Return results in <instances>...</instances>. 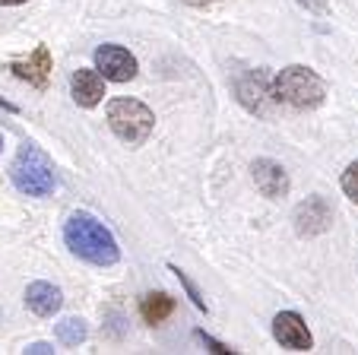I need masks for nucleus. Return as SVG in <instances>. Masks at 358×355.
Returning a JSON list of instances; mask_svg holds the SVG:
<instances>
[{"instance_id": "f257e3e1", "label": "nucleus", "mask_w": 358, "mask_h": 355, "mask_svg": "<svg viewBox=\"0 0 358 355\" xmlns=\"http://www.w3.org/2000/svg\"><path fill=\"white\" fill-rule=\"evenodd\" d=\"M64 242L80 260L95 263V267H115L121 260L117 238L105 222H99L92 213H73L64 222Z\"/></svg>"}, {"instance_id": "f03ea898", "label": "nucleus", "mask_w": 358, "mask_h": 355, "mask_svg": "<svg viewBox=\"0 0 358 355\" xmlns=\"http://www.w3.org/2000/svg\"><path fill=\"white\" fill-rule=\"evenodd\" d=\"M273 89H276V99L285 102L292 108H317L324 105L327 99V86L311 67L304 64H292V67H282L276 76H273Z\"/></svg>"}, {"instance_id": "7ed1b4c3", "label": "nucleus", "mask_w": 358, "mask_h": 355, "mask_svg": "<svg viewBox=\"0 0 358 355\" xmlns=\"http://www.w3.org/2000/svg\"><path fill=\"white\" fill-rule=\"evenodd\" d=\"M10 178H13L16 190L29 197H48L55 190V162L48 159L38 146L26 143L20 146L13 165H10Z\"/></svg>"}, {"instance_id": "20e7f679", "label": "nucleus", "mask_w": 358, "mask_h": 355, "mask_svg": "<svg viewBox=\"0 0 358 355\" xmlns=\"http://www.w3.org/2000/svg\"><path fill=\"white\" fill-rule=\"evenodd\" d=\"M108 127L130 146H140L149 140L156 127V114L136 99H115L108 102Z\"/></svg>"}, {"instance_id": "39448f33", "label": "nucleus", "mask_w": 358, "mask_h": 355, "mask_svg": "<svg viewBox=\"0 0 358 355\" xmlns=\"http://www.w3.org/2000/svg\"><path fill=\"white\" fill-rule=\"evenodd\" d=\"M235 92H238V102H241L250 114H257V118H273V114H276L279 99H276V89H273L270 70L257 67V70H250V74L238 76Z\"/></svg>"}, {"instance_id": "423d86ee", "label": "nucleus", "mask_w": 358, "mask_h": 355, "mask_svg": "<svg viewBox=\"0 0 358 355\" xmlns=\"http://www.w3.org/2000/svg\"><path fill=\"white\" fill-rule=\"evenodd\" d=\"M295 232L301 238H314V235H324L327 228L333 225V207L324 200V197H308L295 207Z\"/></svg>"}, {"instance_id": "0eeeda50", "label": "nucleus", "mask_w": 358, "mask_h": 355, "mask_svg": "<svg viewBox=\"0 0 358 355\" xmlns=\"http://www.w3.org/2000/svg\"><path fill=\"white\" fill-rule=\"evenodd\" d=\"M273 336L282 349H292V352H311L314 349V336L308 330L301 314L295 311H282V314L273 317Z\"/></svg>"}, {"instance_id": "6e6552de", "label": "nucleus", "mask_w": 358, "mask_h": 355, "mask_svg": "<svg viewBox=\"0 0 358 355\" xmlns=\"http://www.w3.org/2000/svg\"><path fill=\"white\" fill-rule=\"evenodd\" d=\"M95 67L108 83H127L136 76V57L121 45H99L95 48Z\"/></svg>"}, {"instance_id": "1a4fd4ad", "label": "nucleus", "mask_w": 358, "mask_h": 355, "mask_svg": "<svg viewBox=\"0 0 358 355\" xmlns=\"http://www.w3.org/2000/svg\"><path fill=\"white\" fill-rule=\"evenodd\" d=\"M51 70H55V61H51V48L48 45L35 48L29 61H13L10 64V74L20 76V80H26L29 86H35V89H48Z\"/></svg>"}, {"instance_id": "9d476101", "label": "nucleus", "mask_w": 358, "mask_h": 355, "mask_svg": "<svg viewBox=\"0 0 358 355\" xmlns=\"http://www.w3.org/2000/svg\"><path fill=\"white\" fill-rule=\"evenodd\" d=\"M250 172H254V184H257V190L264 197H270V200H279V197L289 194V188H292L289 172H285L279 162L257 159L254 165H250Z\"/></svg>"}, {"instance_id": "9b49d317", "label": "nucleus", "mask_w": 358, "mask_h": 355, "mask_svg": "<svg viewBox=\"0 0 358 355\" xmlns=\"http://www.w3.org/2000/svg\"><path fill=\"white\" fill-rule=\"evenodd\" d=\"M105 76L101 70H89V67H80L73 76H70V92H73V102L80 108H95L101 99H105Z\"/></svg>"}, {"instance_id": "f8f14e48", "label": "nucleus", "mask_w": 358, "mask_h": 355, "mask_svg": "<svg viewBox=\"0 0 358 355\" xmlns=\"http://www.w3.org/2000/svg\"><path fill=\"white\" fill-rule=\"evenodd\" d=\"M64 305V295L57 286H51V282H32V286L26 288V308L32 311V314L38 317H55L57 311H61Z\"/></svg>"}, {"instance_id": "ddd939ff", "label": "nucleus", "mask_w": 358, "mask_h": 355, "mask_svg": "<svg viewBox=\"0 0 358 355\" xmlns=\"http://www.w3.org/2000/svg\"><path fill=\"white\" fill-rule=\"evenodd\" d=\"M171 311H175V298H171L169 292H149L143 295L140 302V314L146 323H162L165 317H171Z\"/></svg>"}, {"instance_id": "4468645a", "label": "nucleus", "mask_w": 358, "mask_h": 355, "mask_svg": "<svg viewBox=\"0 0 358 355\" xmlns=\"http://www.w3.org/2000/svg\"><path fill=\"white\" fill-rule=\"evenodd\" d=\"M55 336L64 342V346H80V342L89 336V327L83 317H64V321L55 327Z\"/></svg>"}, {"instance_id": "2eb2a0df", "label": "nucleus", "mask_w": 358, "mask_h": 355, "mask_svg": "<svg viewBox=\"0 0 358 355\" xmlns=\"http://www.w3.org/2000/svg\"><path fill=\"white\" fill-rule=\"evenodd\" d=\"M171 273H175V276H178V282H181V286H184V292H187V298H190V302H194V305H196V308H200V311H206V302H203V295H200V288H196V286H194V279H190V276H187V273H184V270H181V267H175V263H171Z\"/></svg>"}, {"instance_id": "dca6fc26", "label": "nucleus", "mask_w": 358, "mask_h": 355, "mask_svg": "<svg viewBox=\"0 0 358 355\" xmlns=\"http://www.w3.org/2000/svg\"><path fill=\"white\" fill-rule=\"evenodd\" d=\"M339 184H343V194L349 197L352 203H358V159L343 172V181Z\"/></svg>"}, {"instance_id": "f3484780", "label": "nucleus", "mask_w": 358, "mask_h": 355, "mask_svg": "<svg viewBox=\"0 0 358 355\" xmlns=\"http://www.w3.org/2000/svg\"><path fill=\"white\" fill-rule=\"evenodd\" d=\"M194 336H196V340H200V342H203V346H206V349H210V352H219V355H231V352H235V349H231V346H225V342L213 340V336L206 333V330H196Z\"/></svg>"}, {"instance_id": "a211bd4d", "label": "nucleus", "mask_w": 358, "mask_h": 355, "mask_svg": "<svg viewBox=\"0 0 358 355\" xmlns=\"http://www.w3.org/2000/svg\"><path fill=\"white\" fill-rule=\"evenodd\" d=\"M298 7H304L314 16H327L330 13V0H298Z\"/></svg>"}, {"instance_id": "6ab92c4d", "label": "nucleus", "mask_w": 358, "mask_h": 355, "mask_svg": "<svg viewBox=\"0 0 358 355\" xmlns=\"http://www.w3.org/2000/svg\"><path fill=\"white\" fill-rule=\"evenodd\" d=\"M26 355H48V352H55V346H48V342H32V346L22 349Z\"/></svg>"}, {"instance_id": "aec40b11", "label": "nucleus", "mask_w": 358, "mask_h": 355, "mask_svg": "<svg viewBox=\"0 0 358 355\" xmlns=\"http://www.w3.org/2000/svg\"><path fill=\"white\" fill-rule=\"evenodd\" d=\"M0 108H7V111H16V105H13V102H7L3 95H0Z\"/></svg>"}, {"instance_id": "412c9836", "label": "nucleus", "mask_w": 358, "mask_h": 355, "mask_svg": "<svg viewBox=\"0 0 358 355\" xmlns=\"http://www.w3.org/2000/svg\"><path fill=\"white\" fill-rule=\"evenodd\" d=\"M16 4H26V0H0V7H16Z\"/></svg>"}, {"instance_id": "4be33fe9", "label": "nucleus", "mask_w": 358, "mask_h": 355, "mask_svg": "<svg viewBox=\"0 0 358 355\" xmlns=\"http://www.w3.org/2000/svg\"><path fill=\"white\" fill-rule=\"evenodd\" d=\"M187 4H194V7H206V4H213V0H187Z\"/></svg>"}, {"instance_id": "5701e85b", "label": "nucleus", "mask_w": 358, "mask_h": 355, "mask_svg": "<svg viewBox=\"0 0 358 355\" xmlns=\"http://www.w3.org/2000/svg\"><path fill=\"white\" fill-rule=\"evenodd\" d=\"M0 149H3V134H0Z\"/></svg>"}, {"instance_id": "b1692460", "label": "nucleus", "mask_w": 358, "mask_h": 355, "mask_svg": "<svg viewBox=\"0 0 358 355\" xmlns=\"http://www.w3.org/2000/svg\"><path fill=\"white\" fill-rule=\"evenodd\" d=\"M0 317H3V314H0Z\"/></svg>"}]
</instances>
